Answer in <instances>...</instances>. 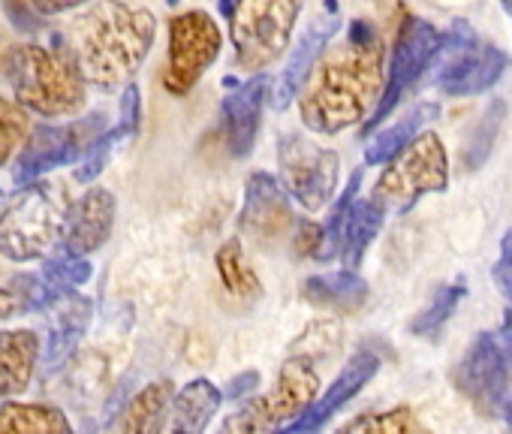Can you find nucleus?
Segmentation results:
<instances>
[{
  "instance_id": "obj_17",
  "label": "nucleus",
  "mask_w": 512,
  "mask_h": 434,
  "mask_svg": "<svg viewBox=\"0 0 512 434\" xmlns=\"http://www.w3.org/2000/svg\"><path fill=\"white\" fill-rule=\"evenodd\" d=\"M115 227V196L106 187H91L67 211V224L61 233V251L73 257H88L100 251Z\"/></svg>"
},
{
  "instance_id": "obj_12",
  "label": "nucleus",
  "mask_w": 512,
  "mask_h": 434,
  "mask_svg": "<svg viewBox=\"0 0 512 434\" xmlns=\"http://www.w3.org/2000/svg\"><path fill=\"white\" fill-rule=\"evenodd\" d=\"M100 130H103V115H91V118L73 121L67 127H49V124L34 127L31 136L25 139L16 169H13L16 184H31L58 166L76 163L94 145Z\"/></svg>"
},
{
  "instance_id": "obj_37",
  "label": "nucleus",
  "mask_w": 512,
  "mask_h": 434,
  "mask_svg": "<svg viewBox=\"0 0 512 434\" xmlns=\"http://www.w3.org/2000/svg\"><path fill=\"white\" fill-rule=\"evenodd\" d=\"M25 311H28V305H25V299L19 296V290L13 293V290H4V287H0V320L16 317V314H25Z\"/></svg>"
},
{
  "instance_id": "obj_36",
  "label": "nucleus",
  "mask_w": 512,
  "mask_h": 434,
  "mask_svg": "<svg viewBox=\"0 0 512 434\" xmlns=\"http://www.w3.org/2000/svg\"><path fill=\"white\" fill-rule=\"evenodd\" d=\"M121 127L127 130V136L139 127V88L127 85L124 97H121Z\"/></svg>"
},
{
  "instance_id": "obj_19",
  "label": "nucleus",
  "mask_w": 512,
  "mask_h": 434,
  "mask_svg": "<svg viewBox=\"0 0 512 434\" xmlns=\"http://www.w3.org/2000/svg\"><path fill=\"white\" fill-rule=\"evenodd\" d=\"M220 389L205 380L196 377L190 380L178 395H172L166 419H163V431H181V434H199L208 428V422L214 419V413L220 410Z\"/></svg>"
},
{
  "instance_id": "obj_14",
  "label": "nucleus",
  "mask_w": 512,
  "mask_h": 434,
  "mask_svg": "<svg viewBox=\"0 0 512 434\" xmlns=\"http://www.w3.org/2000/svg\"><path fill=\"white\" fill-rule=\"evenodd\" d=\"M238 227L247 239L263 248H275L278 242L290 239L299 227L290 193L281 187L269 172H253L244 187V202L238 214Z\"/></svg>"
},
{
  "instance_id": "obj_1",
  "label": "nucleus",
  "mask_w": 512,
  "mask_h": 434,
  "mask_svg": "<svg viewBox=\"0 0 512 434\" xmlns=\"http://www.w3.org/2000/svg\"><path fill=\"white\" fill-rule=\"evenodd\" d=\"M383 64L386 43L377 25L365 19L350 22L344 37L323 49L305 82L299 100L305 127L332 136L359 124L386 88Z\"/></svg>"
},
{
  "instance_id": "obj_10",
  "label": "nucleus",
  "mask_w": 512,
  "mask_h": 434,
  "mask_svg": "<svg viewBox=\"0 0 512 434\" xmlns=\"http://www.w3.org/2000/svg\"><path fill=\"white\" fill-rule=\"evenodd\" d=\"M278 163H281V181L287 193L308 211L323 208L335 187H338V169L341 160L335 151L320 148L317 142L287 133L278 148Z\"/></svg>"
},
{
  "instance_id": "obj_43",
  "label": "nucleus",
  "mask_w": 512,
  "mask_h": 434,
  "mask_svg": "<svg viewBox=\"0 0 512 434\" xmlns=\"http://www.w3.org/2000/svg\"><path fill=\"white\" fill-rule=\"evenodd\" d=\"M500 4H503V10L509 13V19H512V0H500Z\"/></svg>"
},
{
  "instance_id": "obj_6",
  "label": "nucleus",
  "mask_w": 512,
  "mask_h": 434,
  "mask_svg": "<svg viewBox=\"0 0 512 434\" xmlns=\"http://www.w3.org/2000/svg\"><path fill=\"white\" fill-rule=\"evenodd\" d=\"M302 0H238L232 13L235 64L244 73H263L290 46Z\"/></svg>"
},
{
  "instance_id": "obj_18",
  "label": "nucleus",
  "mask_w": 512,
  "mask_h": 434,
  "mask_svg": "<svg viewBox=\"0 0 512 434\" xmlns=\"http://www.w3.org/2000/svg\"><path fill=\"white\" fill-rule=\"evenodd\" d=\"M269 97V79L263 73H253V79L241 82L223 97V127H226V145L235 157H247L256 133H260L263 106Z\"/></svg>"
},
{
  "instance_id": "obj_45",
  "label": "nucleus",
  "mask_w": 512,
  "mask_h": 434,
  "mask_svg": "<svg viewBox=\"0 0 512 434\" xmlns=\"http://www.w3.org/2000/svg\"><path fill=\"white\" fill-rule=\"evenodd\" d=\"M0 199H4V193H0Z\"/></svg>"
},
{
  "instance_id": "obj_24",
  "label": "nucleus",
  "mask_w": 512,
  "mask_h": 434,
  "mask_svg": "<svg viewBox=\"0 0 512 434\" xmlns=\"http://www.w3.org/2000/svg\"><path fill=\"white\" fill-rule=\"evenodd\" d=\"M437 118V106L434 103H419L410 115H404L401 121H395V124H389V127H383L380 133H374L371 136V142L365 145V163L368 166H380V163H389L401 148H407L416 136H419V130L428 124V121H434Z\"/></svg>"
},
{
  "instance_id": "obj_31",
  "label": "nucleus",
  "mask_w": 512,
  "mask_h": 434,
  "mask_svg": "<svg viewBox=\"0 0 512 434\" xmlns=\"http://www.w3.org/2000/svg\"><path fill=\"white\" fill-rule=\"evenodd\" d=\"M422 425L416 422V416L407 407H395V410H380V413H365L356 416L344 425V431H362V434H410L419 431Z\"/></svg>"
},
{
  "instance_id": "obj_38",
  "label": "nucleus",
  "mask_w": 512,
  "mask_h": 434,
  "mask_svg": "<svg viewBox=\"0 0 512 434\" xmlns=\"http://www.w3.org/2000/svg\"><path fill=\"white\" fill-rule=\"evenodd\" d=\"M34 10L43 13V16H61L67 10H76L82 4H88V0H31Z\"/></svg>"
},
{
  "instance_id": "obj_32",
  "label": "nucleus",
  "mask_w": 512,
  "mask_h": 434,
  "mask_svg": "<svg viewBox=\"0 0 512 434\" xmlns=\"http://www.w3.org/2000/svg\"><path fill=\"white\" fill-rule=\"evenodd\" d=\"M43 278H46V284H49L58 296H64V293H70L73 287H79V284H85V281L91 278V263H88L85 257H73V254H67V251H61L55 260L46 263Z\"/></svg>"
},
{
  "instance_id": "obj_5",
  "label": "nucleus",
  "mask_w": 512,
  "mask_h": 434,
  "mask_svg": "<svg viewBox=\"0 0 512 434\" xmlns=\"http://www.w3.org/2000/svg\"><path fill=\"white\" fill-rule=\"evenodd\" d=\"M431 64L437 91L446 97H476L500 82L509 58L485 43L467 22H452V28L440 34V49Z\"/></svg>"
},
{
  "instance_id": "obj_15",
  "label": "nucleus",
  "mask_w": 512,
  "mask_h": 434,
  "mask_svg": "<svg viewBox=\"0 0 512 434\" xmlns=\"http://www.w3.org/2000/svg\"><path fill=\"white\" fill-rule=\"evenodd\" d=\"M341 31V10L335 0H326L323 13L308 25V31L302 34V40L293 46V55L278 79L275 88V109H287L293 103V97H299V91L305 88L317 58L323 55V49L332 43V37Z\"/></svg>"
},
{
  "instance_id": "obj_29",
  "label": "nucleus",
  "mask_w": 512,
  "mask_h": 434,
  "mask_svg": "<svg viewBox=\"0 0 512 434\" xmlns=\"http://www.w3.org/2000/svg\"><path fill=\"white\" fill-rule=\"evenodd\" d=\"M217 272H220V281H223V287L229 293H235V296H260V281H256V275L244 263L238 242H226L217 251Z\"/></svg>"
},
{
  "instance_id": "obj_13",
  "label": "nucleus",
  "mask_w": 512,
  "mask_h": 434,
  "mask_svg": "<svg viewBox=\"0 0 512 434\" xmlns=\"http://www.w3.org/2000/svg\"><path fill=\"white\" fill-rule=\"evenodd\" d=\"M512 356L497 335H476L455 371L458 389L479 413H497L509 392Z\"/></svg>"
},
{
  "instance_id": "obj_7",
  "label": "nucleus",
  "mask_w": 512,
  "mask_h": 434,
  "mask_svg": "<svg viewBox=\"0 0 512 434\" xmlns=\"http://www.w3.org/2000/svg\"><path fill=\"white\" fill-rule=\"evenodd\" d=\"M449 187V157L437 133H419L383 169L374 199L389 214L410 211L422 193H443Z\"/></svg>"
},
{
  "instance_id": "obj_44",
  "label": "nucleus",
  "mask_w": 512,
  "mask_h": 434,
  "mask_svg": "<svg viewBox=\"0 0 512 434\" xmlns=\"http://www.w3.org/2000/svg\"><path fill=\"white\" fill-rule=\"evenodd\" d=\"M509 425H512V401H509Z\"/></svg>"
},
{
  "instance_id": "obj_4",
  "label": "nucleus",
  "mask_w": 512,
  "mask_h": 434,
  "mask_svg": "<svg viewBox=\"0 0 512 434\" xmlns=\"http://www.w3.org/2000/svg\"><path fill=\"white\" fill-rule=\"evenodd\" d=\"M67 193L52 181H31L0 214V254L13 263L43 257L67 224Z\"/></svg>"
},
{
  "instance_id": "obj_22",
  "label": "nucleus",
  "mask_w": 512,
  "mask_h": 434,
  "mask_svg": "<svg viewBox=\"0 0 512 434\" xmlns=\"http://www.w3.org/2000/svg\"><path fill=\"white\" fill-rule=\"evenodd\" d=\"M386 221V211L383 205L371 196V199H356L344 217V230H341V251L338 257L344 260L347 269H356L368 251V245L377 239L380 227Z\"/></svg>"
},
{
  "instance_id": "obj_16",
  "label": "nucleus",
  "mask_w": 512,
  "mask_h": 434,
  "mask_svg": "<svg viewBox=\"0 0 512 434\" xmlns=\"http://www.w3.org/2000/svg\"><path fill=\"white\" fill-rule=\"evenodd\" d=\"M380 368V356L371 353V350H359L347 359V365L341 368V374L335 377V383L326 389V395L320 401H314L311 407H305L296 419H290L281 431L284 434H302V431H317L323 428L344 404H350L362 386L377 374Z\"/></svg>"
},
{
  "instance_id": "obj_21",
  "label": "nucleus",
  "mask_w": 512,
  "mask_h": 434,
  "mask_svg": "<svg viewBox=\"0 0 512 434\" xmlns=\"http://www.w3.org/2000/svg\"><path fill=\"white\" fill-rule=\"evenodd\" d=\"M40 359V335L31 329L0 332V398L28 389Z\"/></svg>"
},
{
  "instance_id": "obj_35",
  "label": "nucleus",
  "mask_w": 512,
  "mask_h": 434,
  "mask_svg": "<svg viewBox=\"0 0 512 434\" xmlns=\"http://www.w3.org/2000/svg\"><path fill=\"white\" fill-rule=\"evenodd\" d=\"M494 281H497L500 293L512 305V230L500 239V257H497V266H494Z\"/></svg>"
},
{
  "instance_id": "obj_20",
  "label": "nucleus",
  "mask_w": 512,
  "mask_h": 434,
  "mask_svg": "<svg viewBox=\"0 0 512 434\" xmlns=\"http://www.w3.org/2000/svg\"><path fill=\"white\" fill-rule=\"evenodd\" d=\"M302 296L323 311L332 314H356L368 302V284L356 275V269L314 275L302 284Z\"/></svg>"
},
{
  "instance_id": "obj_28",
  "label": "nucleus",
  "mask_w": 512,
  "mask_h": 434,
  "mask_svg": "<svg viewBox=\"0 0 512 434\" xmlns=\"http://www.w3.org/2000/svg\"><path fill=\"white\" fill-rule=\"evenodd\" d=\"M31 109L13 97L0 94V166H7L16 151H22L31 136Z\"/></svg>"
},
{
  "instance_id": "obj_9",
  "label": "nucleus",
  "mask_w": 512,
  "mask_h": 434,
  "mask_svg": "<svg viewBox=\"0 0 512 434\" xmlns=\"http://www.w3.org/2000/svg\"><path fill=\"white\" fill-rule=\"evenodd\" d=\"M317 386H320V374L314 371V365L308 359H290L281 368L275 389L269 395H260L256 401H250L235 416H229L223 422V428L238 431V434L272 431V428L281 431L290 419H296L305 407L314 404Z\"/></svg>"
},
{
  "instance_id": "obj_42",
  "label": "nucleus",
  "mask_w": 512,
  "mask_h": 434,
  "mask_svg": "<svg viewBox=\"0 0 512 434\" xmlns=\"http://www.w3.org/2000/svg\"><path fill=\"white\" fill-rule=\"evenodd\" d=\"M217 7H220V16L232 19V13H235V7H238V0H217Z\"/></svg>"
},
{
  "instance_id": "obj_3",
  "label": "nucleus",
  "mask_w": 512,
  "mask_h": 434,
  "mask_svg": "<svg viewBox=\"0 0 512 434\" xmlns=\"http://www.w3.org/2000/svg\"><path fill=\"white\" fill-rule=\"evenodd\" d=\"M7 85L16 100L46 118L76 115L85 106V73L70 46H16Z\"/></svg>"
},
{
  "instance_id": "obj_25",
  "label": "nucleus",
  "mask_w": 512,
  "mask_h": 434,
  "mask_svg": "<svg viewBox=\"0 0 512 434\" xmlns=\"http://www.w3.org/2000/svg\"><path fill=\"white\" fill-rule=\"evenodd\" d=\"M73 425L64 410L49 404H4L0 407V434H67Z\"/></svg>"
},
{
  "instance_id": "obj_2",
  "label": "nucleus",
  "mask_w": 512,
  "mask_h": 434,
  "mask_svg": "<svg viewBox=\"0 0 512 434\" xmlns=\"http://www.w3.org/2000/svg\"><path fill=\"white\" fill-rule=\"evenodd\" d=\"M157 22L148 10L124 0H100L73 22L70 52L76 55L88 85L118 88L148 58Z\"/></svg>"
},
{
  "instance_id": "obj_39",
  "label": "nucleus",
  "mask_w": 512,
  "mask_h": 434,
  "mask_svg": "<svg viewBox=\"0 0 512 434\" xmlns=\"http://www.w3.org/2000/svg\"><path fill=\"white\" fill-rule=\"evenodd\" d=\"M13 55H16V43H10L4 34H0V82H7V79H10Z\"/></svg>"
},
{
  "instance_id": "obj_11",
  "label": "nucleus",
  "mask_w": 512,
  "mask_h": 434,
  "mask_svg": "<svg viewBox=\"0 0 512 434\" xmlns=\"http://www.w3.org/2000/svg\"><path fill=\"white\" fill-rule=\"evenodd\" d=\"M440 49V34L431 22L425 19H407L395 37L392 46V64H389V79L386 88L371 112V118L365 121V133H371L374 127H380L392 109L401 103V97L413 88V82L431 67L434 55Z\"/></svg>"
},
{
  "instance_id": "obj_41",
  "label": "nucleus",
  "mask_w": 512,
  "mask_h": 434,
  "mask_svg": "<svg viewBox=\"0 0 512 434\" xmlns=\"http://www.w3.org/2000/svg\"><path fill=\"white\" fill-rule=\"evenodd\" d=\"M500 341H503L506 353L512 356V311H506V317H503V326H500Z\"/></svg>"
},
{
  "instance_id": "obj_34",
  "label": "nucleus",
  "mask_w": 512,
  "mask_h": 434,
  "mask_svg": "<svg viewBox=\"0 0 512 434\" xmlns=\"http://www.w3.org/2000/svg\"><path fill=\"white\" fill-rule=\"evenodd\" d=\"M323 245V227H317L314 221H299L296 233H293V248L299 257H317Z\"/></svg>"
},
{
  "instance_id": "obj_30",
  "label": "nucleus",
  "mask_w": 512,
  "mask_h": 434,
  "mask_svg": "<svg viewBox=\"0 0 512 434\" xmlns=\"http://www.w3.org/2000/svg\"><path fill=\"white\" fill-rule=\"evenodd\" d=\"M359 184H362V172H353L350 175V181H347V187L341 190V199L335 202V208L329 211V221H326V227H323V245H320V254H317V260H335L338 257V251H341V230H344V217H347V211H350V205L356 202V196H359Z\"/></svg>"
},
{
  "instance_id": "obj_23",
  "label": "nucleus",
  "mask_w": 512,
  "mask_h": 434,
  "mask_svg": "<svg viewBox=\"0 0 512 434\" xmlns=\"http://www.w3.org/2000/svg\"><path fill=\"white\" fill-rule=\"evenodd\" d=\"M61 299V311L55 314L52 323V338H49V353L46 362L55 368L64 359H70V353L76 350L79 338L85 335L88 323H91V302L79 293H64Z\"/></svg>"
},
{
  "instance_id": "obj_33",
  "label": "nucleus",
  "mask_w": 512,
  "mask_h": 434,
  "mask_svg": "<svg viewBox=\"0 0 512 434\" xmlns=\"http://www.w3.org/2000/svg\"><path fill=\"white\" fill-rule=\"evenodd\" d=\"M121 136H127V130H124L121 124H118L115 130H109V133H100V136L94 139V145L85 151V160H82V169L76 172V178H79V181H94V178L103 172L106 157H109V151L115 148V142H118Z\"/></svg>"
},
{
  "instance_id": "obj_26",
  "label": "nucleus",
  "mask_w": 512,
  "mask_h": 434,
  "mask_svg": "<svg viewBox=\"0 0 512 434\" xmlns=\"http://www.w3.org/2000/svg\"><path fill=\"white\" fill-rule=\"evenodd\" d=\"M169 401H172V383L169 380H157V383L145 386L127 404V410L118 422V431H124V434L163 431V416L169 410Z\"/></svg>"
},
{
  "instance_id": "obj_40",
  "label": "nucleus",
  "mask_w": 512,
  "mask_h": 434,
  "mask_svg": "<svg viewBox=\"0 0 512 434\" xmlns=\"http://www.w3.org/2000/svg\"><path fill=\"white\" fill-rule=\"evenodd\" d=\"M256 383H260V374H256V371H247V374H241V377H235V380L229 383L232 389H229L226 395H229V398H241V395L250 392Z\"/></svg>"
},
{
  "instance_id": "obj_27",
  "label": "nucleus",
  "mask_w": 512,
  "mask_h": 434,
  "mask_svg": "<svg viewBox=\"0 0 512 434\" xmlns=\"http://www.w3.org/2000/svg\"><path fill=\"white\" fill-rule=\"evenodd\" d=\"M464 293H467V284H464V281L443 284V287L431 296V302L416 314V320L410 323L413 335H419V338H434V335L446 326V320L455 314V308H458V302L464 299Z\"/></svg>"
},
{
  "instance_id": "obj_8",
  "label": "nucleus",
  "mask_w": 512,
  "mask_h": 434,
  "mask_svg": "<svg viewBox=\"0 0 512 434\" xmlns=\"http://www.w3.org/2000/svg\"><path fill=\"white\" fill-rule=\"evenodd\" d=\"M223 49V34L217 22L202 13L190 10L169 22V58L163 70V88L172 97H184L202 79V73L217 61Z\"/></svg>"
}]
</instances>
